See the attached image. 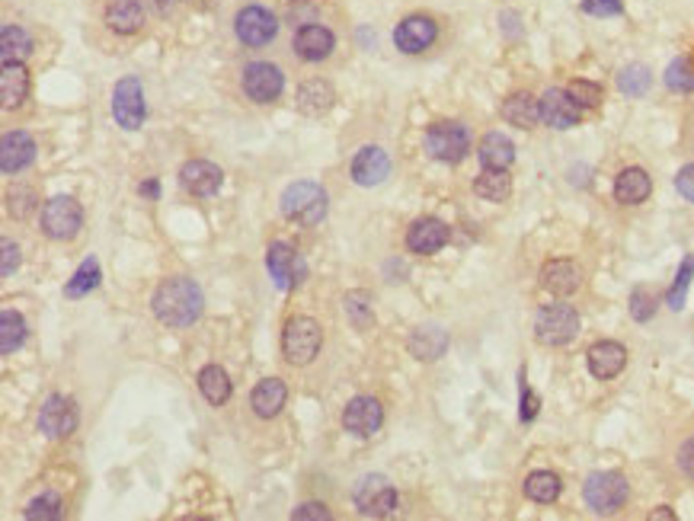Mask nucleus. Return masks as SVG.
<instances>
[{
    "mask_svg": "<svg viewBox=\"0 0 694 521\" xmlns=\"http://www.w3.org/2000/svg\"><path fill=\"white\" fill-rule=\"evenodd\" d=\"M167 7H180V10H186V7H199L202 0H164Z\"/></svg>",
    "mask_w": 694,
    "mask_h": 521,
    "instance_id": "864d4df0",
    "label": "nucleus"
},
{
    "mask_svg": "<svg viewBox=\"0 0 694 521\" xmlns=\"http://www.w3.org/2000/svg\"><path fill=\"white\" fill-rule=\"evenodd\" d=\"M541 285L544 291H551L554 298H567L583 285V269H579L573 259H551L541 269Z\"/></svg>",
    "mask_w": 694,
    "mask_h": 521,
    "instance_id": "393cba45",
    "label": "nucleus"
},
{
    "mask_svg": "<svg viewBox=\"0 0 694 521\" xmlns=\"http://www.w3.org/2000/svg\"><path fill=\"white\" fill-rule=\"evenodd\" d=\"M627 365V349L621 343H611V339H602L589 349V371L592 378L599 381H611L615 374H621Z\"/></svg>",
    "mask_w": 694,
    "mask_h": 521,
    "instance_id": "bb28decb",
    "label": "nucleus"
},
{
    "mask_svg": "<svg viewBox=\"0 0 694 521\" xmlns=\"http://www.w3.org/2000/svg\"><path fill=\"white\" fill-rule=\"evenodd\" d=\"M7 208H10V215L16 218H26L32 208H36V195H32L29 189H16L7 195Z\"/></svg>",
    "mask_w": 694,
    "mask_h": 521,
    "instance_id": "49530a36",
    "label": "nucleus"
},
{
    "mask_svg": "<svg viewBox=\"0 0 694 521\" xmlns=\"http://www.w3.org/2000/svg\"><path fill=\"white\" fill-rule=\"evenodd\" d=\"M384 422V406L375 397H352L343 410V429L355 438H371Z\"/></svg>",
    "mask_w": 694,
    "mask_h": 521,
    "instance_id": "f3484780",
    "label": "nucleus"
},
{
    "mask_svg": "<svg viewBox=\"0 0 694 521\" xmlns=\"http://www.w3.org/2000/svg\"><path fill=\"white\" fill-rule=\"evenodd\" d=\"M141 192H148L151 199H157V183H148V186H141Z\"/></svg>",
    "mask_w": 694,
    "mask_h": 521,
    "instance_id": "6e6d98bb",
    "label": "nucleus"
},
{
    "mask_svg": "<svg viewBox=\"0 0 694 521\" xmlns=\"http://www.w3.org/2000/svg\"><path fill=\"white\" fill-rule=\"evenodd\" d=\"M474 192L480 195L483 202H506L512 195V176L506 170H487L483 167V173L474 179Z\"/></svg>",
    "mask_w": 694,
    "mask_h": 521,
    "instance_id": "473e14b6",
    "label": "nucleus"
},
{
    "mask_svg": "<svg viewBox=\"0 0 694 521\" xmlns=\"http://www.w3.org/2000/svg\"><path fill=\"white\" fill-rule=\"evenodd\" d=\"M327 205V192L317 183H308V179L292 183L282 192V215L298 227H317L327 218Z\"/></svg>",
    "mask_w": 694,
    "mask_h": 521,
    "instance_id": "0eeeda50",
    "label": "nucleus"
},
{
    "mask_svg": "<svg viewBox=\"0 0 694 521\" xmlns=\"http://www.w3.org/2000/svg\"><path fill=\"white\" fill-rule=\"evenodd\" d=\"M64 515V509H61V499L55 496V493H45V496H39V499H32L29 506L23 509V518H29V521H55V518H61Z\"/></svg>",
    "mask_w": 694,
    "mask_h": 521,
    "instance_id": "a19ab883",
    "label": "nucleus"
},
{
    "mask_svg": "<svg viewBox=\"0 0 694 521\" xmlns=\"http://www.w3.org/2000/svg\"><path fill=\"white\" fill-rule=\"evenodd\" d=\"M579 333V314L570 304H544L535 314V339L541 346H567Z\"/></svg>",
    "mask_w": 694,
    "mask_h": 521,
    "instance_id": "f8f14e48",
    "label": "nucleus"
},
{
    "mask_svg": "<svg viewBox=\"0 0 694 521\" xmlns=\"http://www.w3.org/2000/svg\"><path fill=\"white\" fill-rule=\"evenodd\" d=\"M285 397H288V390H285V384L279 378H263L260 384L253 387L250 406H253V413L260 419H272V416L282 413Z\"/></svg>",
    "mask_w": 694,
    "mask_h": 521,
    "instance_id": "c756f323",
    "label": "nucleus"
},
{
    "mask_svg": "<svg viewBox=\"0 0 694 521\" xmlns=\"http://www.w3.org/2000/svg\"><path fill=\"white\" fill-rule=\"evenodd\" d=\"M295 106H298V112H304V116H311V119L327 116V112L336 106V87L320 74L304 77L295 90Z\"/></svg>",
    "mask_w": 694,
    "mask_h": 521,
    "instance_id": "a211bd4d",
    "label": "nucleus"
},
{
    "mask_svg": "<svg viewBox=\"0 0 694 521\" xmlns=\"http://www.w3.org/2000/svg\"><path fill=\"white\" fill-rule=\"evenodd\" d=\"M627 496H631V486H627L624 474H618V470H595L583 486V499L595 515L621 512Z\"/></svg>",
    "mask_w": 694,
    "mask_h": 521,
    "instance_id": "9d476101",
    "label": "nucleus"
},
{
    "mask_svg": "<svg viewBox=\"0 0 694 521\" xmlns=\"http://www.w3.org/2000/svg\"><path fill=\"white\" fill-rule=\"evenodd\" d=\"M691 275H694V256H688L685 263H682L679 279H675V285H672V291H669V307H675V311H679L682 301H685V288L691 285Z\"/></svg>",
    "mask_w": 694,
    "mask_h": 521,
    "instance_id": "a18cd8bd",
    "label": "nucleus"
},
{
    "mask_svg": "<svg viewBox=\"0 0 694 521\" xmlns=\"http://www.w3.org/2000/svg\"><path fill=\"white\" fill-rule=\"evenodd\" d=\"M666 87L672 93H694V58L679 55L666 68Z\"/></svg>",
    "mask_w": 694,
    "mask_h": 521,
    "instance_id": "58836bf2",
    "label": "nucleus"
},
{
    "mask_svg": "<svg viewBox=\"0 0 694 521\" xmlns=\"http://www.w3.org/2000/svg\"><path fill=\"white\" fill-rule=\"evenodd\" d=\"M448 20L435 10H410L394 26V48L407 58H426L445 42Z\"/></svg>",
    "mask_w": 694,
    "mask_h": 521,
    "instance_id": "423d86ee",
    "label": "nucleus"
},
{
    "mask_svg": "<svg viewBox=\"0 0 694 521\" xmlns=\"http://www.w3.org/2000/svg\"><path fill=\"white\" fill-rule=\"evenodd\" d=\"M39 45H42V29H36V26L16 23V20H7L4 26H0V58L4 61L29 64L39 55Z\"/></svg>",
    "mask_w": 694,
    "mask_h": 521,
    "instance_id": "2eb2a0df",
    "label": "nucleus"
},
{
    "mask_svg": "<svg viewBox=\"0 0 694 521\" xmlns=\"http://www.w3.org/2000/svg\"><path fill=\"white\" fill-rule=\"evenodd\" d=\"M96 285H100V263L90 256V259H84V263L77 266L74 279H68V285H64V295H68V298H84L87 291H93Z\"/></svg>",
    "mask_w": 694,
    "mask_h": 521,
    "instance_id": "e433bc0d",
    "label": "nucleus"
},
{
    "mask_svg": "<svg viewBox=\"0 0 694 521\" xmlns=\"http://www.w3.org/2000/svg\"><path fill=\"white\" fill-rule=\"evenodd\" d=\"M39 429L48 438H68L77 429L74 403L68 397H61V394H52V397L42 403V410H39Z\"/></svg>",
    "mask_w": 694,
    "mask_h": 521,
    "instance_id": "412c9836",
    "label": "nucleus"
},
{
    "mask_svg": "<svg viewBox=\"0 0 694 521\" xmlns=\"http://www.w3.org/2000/svg\"><path fill=\"white\" fill-rule=\"evenodd\" d=\"M650 518L656 521V518H666V521H672L675 518V512L669 509V506H663V509H656V512H650Z\"/></svg>",
    "mask_w": 694,
    "mask_h": 521,
    "instance_id": "5fc2aeb1",
    "label": "nucleus"
},
{
    "mask_svg": "<svg viewBox=\"0 0 694 521\" xmlns=\"http://www.w3.org/2000/svg\"><path fill=\"white\" fill-rule=\"evenodd\" d=\"M26 343V320L16 311H4L0 314V349L4 355H13Z\"/></svg>",
    "mask_w": 694,
    "mask_h": 521,
    "instance_id": "c9c22d12",
    "label": "nucleus"
},
{
    "mask_svg": "<svg viewBox=\"0 0 694 521\" xmlns=\"http://www.w3.org/2000/svg\"><path fill=\"white\" fill-rule=\"evenodd\" d=\"M266 266L272 272V279H276L279 288H295L301 282V259L295 256V250L288 247V243H272L269 253H266Z\"/></svg>",
    "mask_w": 694,
    "mask_h": 521,
    "instance_id": "cd10ccee",
    "label": "nucleus"
},
{
    "mask_svg": "<svg viewBox=\"0 0 694 521\" xmlns=\"http://www.w3.org/2000/svg\"><path fill=\"white\" fill-rule=\"evenodd\" d=\"M32 93V74L23 61H4V74H0V96H4V112H13L26 106Z\"/></svg>",
    "mask_w": 694,
    "mask_h": 521,
    "instance_id": "b1692460",
    "label": "nucleus"
},
{
    "mask_svg": "<svg viewBox=\"0 0 694 521\" xmlns=\"http://www.w3.org/2000/svg\"><path fill=\"white\" fill-rule=\"evenodd\" d=\"M477 157L487 170H509L515 160V144L503 132H490V135H483Z\"/></svg>",
    "mask_w": 694,
    "mask_h": 521,
    "instance_id": "7c9ffc66",
    "label": "nucleus"
},
{
    "mask_svg": "<svg viewBox=\"0 0 694 521\" xmlns=\"http://www.w3.org/2000/svg\"><path fill=\"white\" fill-rule=\"evenodd\" d=\"M499 116L509 125L522 128V132H531L541 122V96H535L531 90H512L503 106H499Z\"/></svg>",
    "mask_w": 694,
    "mask_h": 521,
    "instance_id": "5701e85b",
    "label": "nucleus"
},
{
    "mask_svg": "<svg viewBox=\"0 0 694 521\" xmlns=\"http://www.w3.org/2000/svg\"><path fill=\"white\" fill-rule=\"evenodd\" d=\"M228 87L240 103H247L253 109H269L285 96L288 74L276 58L244 55L228 71Z\"/></svg>",
    "mask_w": 694,
    "mask_h": 521,
    "instance_id": "f03ea898",
    "label": "nucleus"
},
{
    "mask_svg": "<svg viewBox=\"0 0 694 521\" xmlns=\"http://www.w3.org/2000/svg\"><path fill=\"white\" fill-rule=\"evenodd\" d=\"M285 32V16L266 0H240L231 13V39L244 55H260Z\"/></svg>",
    "mask_w": 694,
    "mask_h": 521,
    "instance_id": "20e7f679",
    "label": "nucleus"
},
{
    "mask_svg": "<svg viewBox=\"0 0 694 521\" xmlns=\"http://www.w3.org/2000/svg\"><path fill=\"white\" fill-rule=\"evenodd\" d=\"M343 311L355 330L365 333V330L375 327V307H371V298L365 295V291H349V295L343 298Z\"/></svg>",
    "mask_w": 694,
    "mask_h": 521,
    "instance_id": "f704fd0d",
    "label": "nucleus"
},
{
    "mask_svg": "<svg viewBox=\"0 0 694 521\" xmlns=\"http://www.w3.org/2000/svg\"><path fill=\"white\" fill-rule=\"evenodd\" d=\"M292 518H295V521H308V518L324 521V518H330V509L320 506V502H308V506H298V509L292 512Z\"/></svg>",
    "mask_w": 694,
    "mask_h": 521,
    "instance_id": "8fccbe9b",
    "label": "nucleus"
},
{
    "mask_svg": "<svg viewBox=\"0 0 694 521\" xmlns=\"http://www.w3.org/2000/svg\"><path fill=\"white\" fill-rule=\"evenodd\" d=\"M39 227L48 240L68 243L80 234V227H84V208H80V202L71 199V195H55V199H48L42 205Z\"/></svg>",
    "mask_w": 694,
    "mask_h": 521,
    "instance_id": "1a4fd4ad",
    "label": "nucleus"
},
{
    "mask_svg": "<svg viewBox=\"0 0 694 521\" xmlns=\"http://www.w3.org/2000/svg\"><path fill=\"white\" fill-rule=\"evenodd\" d=\"M151 307L164 327L186 330L202 317V291L189 275H170L157 285Z\"/></svg>",
    "mask_w": 694,
    "mask_h": 521,
    "instance_id": "39448f33",
    "label": "nucleus"
},
{
    "mask_svg": "<svg viewBox=\"0 0 694 521\" xmlns=\"http://www.w3.org/2000/svg\"><path fill=\"white\" fill-rule=\"evenodd\" d=\"M570 96H573V100L579 103V106H583V109H595V106H602V100H605V90L599 87V84H595V80H583V77H579V80H570Z\"/></svg>",
    "mask_w": 694,
    "mask_h": 521,
    "instance_id": "79ce46f5",
    "label": "nucleus"
},
{
    "mask_svg": "<svg viewBox=\"0 0 694 521\" xmlns=\"http://www.w3.org/2000/svg\"><path fill=\"white\" fill-rule=\"evenodd\" d=\"M675 189L682 192V199H688L694 205V164L679 170V176H675Z\"/></svg>",
    "mask_w": 694,
    "mask_h": 521,
    "instance_id": "09e8293b",
    "label": "nucleus"
},
{
    "mask_svg": "<svg viewBox=\"0 0 694 521\" xmlns=\"http://www.w3.org/2000/svg\"><path fill=\"white\" fill-rule=\"evenodd\" d=\"M675 467H679L682 477L694 480V435H688L679 445V451H675Z\"/></svg>",
    "mask_w": 694,
    "mask_h": 521,
    "instance_id": "de8ad7c7",
    "label": "nucleus"
},
{
    "mask_svg": "<svg viewBox=\"0 0 694 521\" xmlns=\"http://www.w3.org/2000/svg\"><path fill=\"white\" fill-rule=\"evenodd\" d=\"M36 141H32L29 132L16 128V132H4V141H0V170L4 176H16L23 173L32 160H36Z\"/></svg>",
    "mask_w": 694,
    "mask_h": 521,
    "instance_id": "6ab92c4d",
    "label": "nucleus"
},
{
    "mask_svg": "<svg viewBox=\"0 0 694 521\" xmlns=\"http://www.w3.org/2000/svg\"><path fill=\"white\" fill-rule=\"evenodd\" d=\"M448 240H451V227L445 221L419 218L410 224V231H407V250L416 256H432V253H439Z\"/></svg>",
    "mask_w": 694,
    "mask_h": 521,
    "instance_id": "aec40b11",
    "label": "nucleus"
},
{
    "mask_svg": "<svg viewBox=\"0 0 694 521\" xmlns=\"http://www.w3.org/2000/svg\"><path fill=\"white\" fill-rule=\"evenodd\" d=\"M320 346H324V330L314 317H292L282 330V355L288 365L304 368L311 365L314 358L320 355Z\"/></svg>",
    "mask_w": 694,
    "mask_h": 521,
    "instance_id": "6e6552de",
    "label": "nucleus"
},
{
    "mask_svg": "<svg viewBox=\"0 0 694 521\" xmlns=\"http://www.w3.org/2000/svg\"><path fill=\"white\" fill-rule=\"evenodd\" d=\"M343 23H346L343 16H327V20H314L288 29V55L314 71L336 68L346 55Z\"/></svg>",
    "mask_w": 694,
    "mask_h": 521,
    "instance_id": "7ed1b4c3",
    "label": "nucleus"
},
{
    "mask_svg": "<svg viewBox=\"0 0 694 521\" xmlns=\"http://www.w3.org/2000/svg\"><path fill=\"white\" fill-rule=\"evenodd\" d=\"M16 269H20V247L13 240H4V279H10Z\"/></svg>",
    "mask_w": 694,
    "mask_h": 521,
    "instance_id": "3c124183",
    "label": "nucleus"
},
{
    "mask_svg": "<svg viewBox=\"0 0 694 521\" xmlns=\"http://www.w3.org/2000/svg\"><path fill=\"white\" fill-rule=\"evenodd\" d=\"M352 499H355V509L368 518H387L397 509V490L387 483V477H378V474H368L355 483Z\"/></svg>",
    "mask_w": 694,
    "mask_h": 521,
    "instance_id": "4468645a",
    "label": "nucleus"
},
{
    "mask_svg": "<svg viewBox=\"0 0 694 521\" xmlns=\"http://www.w3.org/2000/svg\"><path fill=\"white\" fill-rule=\"evenodd\" d=\"M541 122L547 128H557V132H567V128L583 122V106L573 100L570 90L551 87L541 93Z\"/></svg>",
    "mask_w": 694,
    "mask_h": 521,
    "instance_id": "dca6fc26",
    "label": "nucleus"
},
{
    "mask_svg": "<svg viewBox=\"0 0 694 521\" xmlns=\"http://www.w3.org/2000/svg\"><path fill=\"white\" fill-rule=\"evenodd\" d=\"M199 390H202V397L212 403V406H224V403L231 400V394H234L228 371H224L221 365H205L199 371Z\"/></svg>",
    "mask_w": 694,
    "mask_h": 521,
    "instance_id": "2f4dec72",
    "label": "nucleus"
},
{
    "mask_svg": "<svg viewBox=\"0 0 694 521\" xmlns=\"http://www.w3.org/2000/svg\"><path fill=\"white\" fill-rule=\"evenodd\" d=\"M180 183L189 195L205 199V195H215L221 189L224 173H221V167L208 164V160H189V164H183V170H180Z\"/></svg>",
    "mask_w": 694,
    "mask_h": 521,
    "instance_id": "a878e982",
    "label": "nucleus"
},
{
    "mask_svg": "<svg viewBox=\"0 0 694 521\" xmlns=\"http://www.w3.org/2000/svg\"><path fill=\"white\" fill-rule=\"evenodd\" d=\"M650 192H653V179L647 170H640V167H627L618 173L615 179V199L621 205H640V202H647L650 199Z\"/></svg>",
    "mask_w": 694,
    "mask_h": 521,
    "instance_id": "c85d7f7f",
    "label": "nucleus"
},
{
    "mask_svg": "<svg viewBox=\"0 0 694 521\" xmlns=\"http://www.w3.org/2000/svg\"><path fill=\"white\" fill-rule=\"evenodd\" d=\"M631 314H634V320H650L653 314H656V295L650 288H637L634 295H631Z\"/></svg>",
    "mask_w": 694,
    "mask_h": 521,
    "instance_id": "37998d69",
    "label": "nucleus"
},
{
    "mask_svg": "<svg viewBox=\"0 0 694 521\" xmlns=\"http://www.w3.org/2000/svg\"><path fill=\"white\" fill-rule=\"evenodd\" d=\"M563 490V483L557 474H551V470H535V474L525 477V496L531 502H541V506H551V502H557Z\"/></svg>",
    "mask_w": 694,
    "mask_h": 521,
    "instance_id": "72a5a7b5",
    "label": "nucleus"
},
{
    "mask_svg": "<svg viewBox=\"0 0 694 521\" xmlns=\"http://www.w3.org/2000/svg\"><path fill=\"white\" fill-rule=\"evenodd\" d=\"M535 416H538V397L531 394V390L522 384V419H525V422H531Z\"/></svg>",
    "mask_w": 694,
    "mask_h": 521,
    "instance_id": "603ef678",
    "label": "nucleus"
},
{
    "mask_svg": "<svg viewBox=\"0 0 694 521\" xmlns=\"http://www.w3.org/2000/svg\"><path fill=\"white\" fill-rule=\"evenodd\" d=\"M426 151L442 164H458L471 151V128L458 119H442L426 128Z\"/></svg>",
    "mask_w": 694,
    "mask_h": 521,
    "instance_id": "9b49d317",
    "label": "nucleus"
},
{
    "mask_svg": "<svg viewBox=\"0 0 694 521\" xmlns=\"http://www.w3.org/2000/svg\"><path fill=\"white\" fill-rule=\"evenodd\" d=\"M148 116V100H144V87L138 77H122L112 87V119H116L125 132H138Z\"/></svg>",
    "mask_w": 694,
    "mask_h": 521,
    "instance_id": "ddd939ff",
    "label": "nucleus"
},
{
    "mask_svg": "<svg viewBox=\"0 0 694 521\" xmlns=\"http://www.w3.org/2000/svg\"><path fill=\"white\" fill-rule=\"evenodd\" d=\"M579 10H583L586 16H595V20H608V16H621L624 4L621 0H583Z\"/></svg>",
    "mask_w": 694,
    "mask_h": 521,
    "instance_id": "c03bdc74",
    "label": "nucleus"
},
{
    "mask_svg": "<svg viewBox=\"0 0 694 521\" xmlns=\"http://www.w3.org/2000/svg\"><path fill=\"white\" fill-rule=\"evenodd\" d=\"M349 173L359 186H378L391 176V157H387L378 144H365V148H359V154L352 157Z\"/></svg>",
    "mask_w": 694,
    "mask_h": 521,
    "instance_id": "4be33fe9",
    "label": "nucleus"
},
{
    "mask_svg": "<svg viewBox=\"0 0 694 521\" xmlns=\"http://www.w3.org/2000/svg\"><path fill=\"white\" fill-rule=\"evenodd\" d=\"M445 346H448V336L442 330H435V327L419 330L413 336V343H410V349H413L416 358H439L445 352Z\"/></svg>",
    "mask_w": 694,
    "mask_h": 521,
    "instance_id": "ea45409f",
    "label": "nucleus"
},
{
    "mask_svg": "<svg viewBox=\"0 0 694 521\" xmlns=\"http://www.w3.org/2000/svg\"><path fill=\"white\" fill-rule=\"evenodd\" d=\"M90 39L103 52H128L151 32L148 0H87Z\"/></svg>",
    "mask_w": 694,
    "mask_h": 521,
    "instance_id": "f257e3e1",
    "label": "nucleus"
},
{
    "mask_svg": "<svg viewBox=\"0 0 694 521\" xmlns=\"http://www.w3.org/2000/svg\"><path fill=\"white\" fill-rule=\"evenodd\" d=\"M650 87H653V74L647 64H627L618 74V90L624 96H647Z\"/></svg>",
    "mask_w": 694,
    "mask_h": 521,
    "instance_id": "4c0bfd02",
    "label": "nucleus"
}]
</instances>
